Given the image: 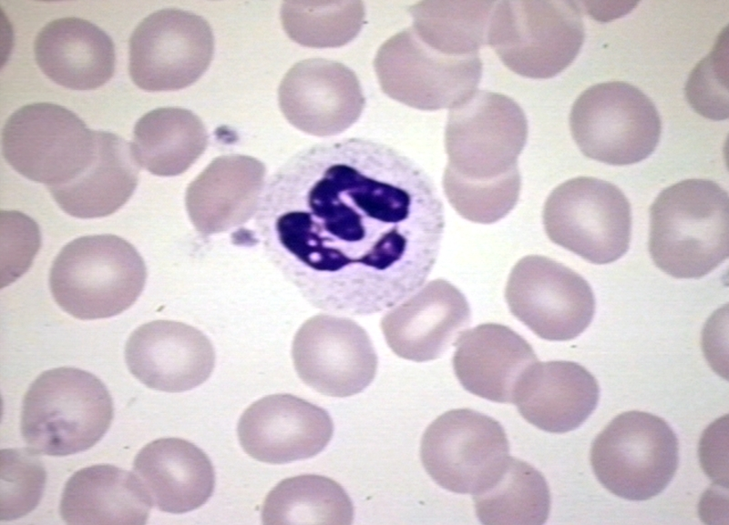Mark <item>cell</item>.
Wrapping results in <instances>:
<instances>
[{
	"mask_svg": "<svg viewBox=\"0 0 729 525\" xmlns=\"http://www.w3.org/2000/svg\"><path fill=\"white\" fill-rule=\"evenodd\" d=\"M263 524H341L353 522L354 506L334 480L314 474L282 480L261 509Z\"/></svg>",
	"mask_w": 729,
	"mask_h": 525,
	"instance_id": "83f0119b",
	"label": "cell"
},
{
	"mask_svg": "<svg viewBox=\"0 0 729 525\" xmlns=\"http://www.w3.org/2000/svg\"><path fill=\"white\" fill-rule=\"evenodd\" d=\"M375 70L384 93L414 108H453L471 96L480 81L479 56H454L424 43L412 27L378 49Z\"/></svg>",
	"mask_w": 729,
	"mask_h": 525,
	"instance_id": "8fae6325",
	"label": "cell"
},
{
	"mask_svg": "<svg viewBox=\"0 0 729 525\" xmlns=\"http://www.w3.org/2000/svg\"><path fill=\"white\" fill-rule=\"evenodd\" d=\"M679 460L678 439L662 419L643 411L623 412L595 439L590 463L599 481L630 500L660 494L673 480Z\"/></svg>",
	"mask_w": 729,
	"mask_h": 525,
	"instance_id": "52a82bcc",
	"label": "cell"
},
{
	"mask_svg": "<svg viewBox=\"0 0 729 525\" xmlns=\"http://www.w3.org/2000/svg\"><path fill=\"white\" fill-rule=\"evenodd\" d=\"M510 312L547 340H570L582 333L595 312L589 283L549 257L531 255L513 267L505 288Z\"/></svg>",
	"mask_w": 729,
	"mask_h": 525,
	"instance_id": "5bb4252c",
	"label": "cell"
},
{
	"mask_svg": "<svg viewBox=\"0 0 729 525\" xmlns=\"http://www.w3.org/2000/svg\"><path fill=\"white\" fill-rule=\"evenodd\" d=\"M281 19L289 37L302 45L338 47L359 33L364 7L360 1H289L282 5Z\"/></svg>",
	"mask_w": 729,
	"mask_h": 525,
	"instance_id": "4dcf8cb0",
	"label": "cell"
},
{
	"mask_svg": "<svg viewBox=\"0 0 729 525\" xmlns=\"http://www.w3.org/2000/svg\"><path fill=\"white\" fill-rule=\"evenodd\" d=\"M509 452L507 434L498 421L469 409H452L425 430L422 464L440 487L475 495L498 477Z\"/></svg>",
	"mask_w": 729,
	"mask_h": 525,
	"instance_id": "7c38bea8",
	"label": "cell"
},
{
	"mask_svg": "<svg viewBox=\"0 0 729 525\" xmlns=\"http://www.w3.org/2000/svg\"><path fill=\"white\" fill-rule=\"evenodd\" d=\"M481 523L540 525L550 510V492L543 475L526 461L508 456L498 477L473 495Z\"/></svg>",
	"mask_w": 729,
	"mask_h": 525,
	"instance_id": "f1b7e54d",
	"label": "cell"
},
{
	"mask_svg": "<svg viewBox=\"0 0 729 525\" xmlns=\"http://www.w3.org/2000/svg\"><path fill=\"white\" fill-rule=\"evenodd\" d=\"M208 136L201 120L190 110L160 107L138 120L131 144L139 167L161 177L185 172L203 153Z\"/></svg>",
	"mask_w": 729,
	"mask_h": 525,
	"instance_id": "4316f807",
	"label": "cell"
},
{
	"mask_svg": "<svg viewBox=\"0 0 729 525\" xmlns=\"http://www.w3.org/2000/svg\"><path fill=\"white\" fill-rule=\"evenodd\" d=\"M96 131L73 112L52 103L24 106L6 120L2 151L6 162L25 177L46 185H64L93 159Z\"/></svg>",
	"mask_w": 729,
	"mask_h": 525,
	"instance_id": "30bf717a",
	"label": "cell"
},
{
	"mask_svg": "<svg viewBox=\"0 0 729 525\" xmlns=\"http://www.w3.org/2000/svg\"><path fill=\"white\" fill-rule=\"evenodd\" d=\"M264 177L265 167L254 157L212 160L186 190V208L196 230L212 235L248 222L257 211Z\"/></svg>",
	"mask_w": 729,
	"mask_h": 525,
	"instance_id": "44dd1931",
	"label": "cell"
},
{
	"mask_svg": "<svg viewBox=\"0 0 729 525\" xmlns=\"http://www.w3.org/2000/svg\"><path fill=\"white\" fill-rule=\"evenodd\" d=\"M527 136L526 116L513 99L476 91L448 113L443 184L521 183L517 161Z\"/></svg>",
	"mask_w": 729,
	"mask_h": 525,
	"instance_id": "277c9868",
	"label": "cell"
},
{
	"mask_svg": "<svg viewBox=\"0 0 729 525\" xmlns=\"http://www.w3.org/2000/svg\"><path fill=\"white\" fill-rule=\"evenodd\" d=\"M131 374L150 389L181 392L205 382L215 365L210 339L199 329L172 320H155L136 328L125 347Z\"/></svg>",
	"mask_w": 729,
	"mask_h": 525,
	"instance_id": "ac0fdd59",
	"label": "cell"
},
{
	"mask_svg": "<svg viewBox=\"0 0 729 525\" xmlns=\"http://www.w3.org/2000/svg\"><path fill=\"white\" fill-rule=\"evenodd\" d=\"M649 251L677 278H699L729 256V197L714 181L685 179L663 189L651 209Z\"/></svg>",
	"mask_w": 729,
	"mask_h": 525,
	"instance_id": "7a4b0ae2",
	"label": "cell"
},
{
	"mask_svg": "<svg viewBox=\"0 0 729 525\" xmlns=\"http://www.w3.org/2000/svg\"><path fill=\"white\" fill-rule=\"evenodd\" d=\"M542 217L552 242L590 263H611L629 248L631 205L602 179L579 177L560 184L548 197Z\"/></svg>",
	"mask_w": 729,
	"mask_h": 525,
	"instance_id": "9c48e42d",
	"label": "cell"
},
{
	"mask_svg": "<svg viewBox=\"0 0 729 525\" xmlns=\"http://www.w3.org/2000/svg\"><path fill=\"white\" fill-rule=\"evenodd\" d=\"M454 346L453 369L463 388L498 403H514L523 376L538 361L527 340L498 323L464 330Z\"/></svg>",
	"mask_w": 729,
	"mask_h": 525,
	"instance_id": "ffe728a7",
	"label": "cell"
},
{
	"mask_svg": "<svg viewBox=\"0 0 729 525\" xmlns=\"http://www.w3.org/2000/svg\"><path fill=\"white\" fill-rule=\"evenodd\" d=\"M726 34L721 35L711 54L694 67L685 87L692 107L713 120L726 119L729 116Z\"/></svg>",
	"mask_w": 729,
	"mask_h": 525,
	"instance_id": "d6a6232c",
	"label": "cell"
},
{
	"mask_svg": "<svg viewBox=\"0 0 729 525\" xmlns=\"http://www.w3.org/2000/svg\"><path fill=\"white\" fill-rule=\"evenodd\" d=\"M152 503L137 474L98 464L81 469L69 478L62 493L60 514L68 524L143 525Z\"/></svg>",
	"mask_w": 729,
	"mask_h": 525,
	"instance_id": "d4e9b609",
	"label": "cell"
},
{
	"mask_svg": "<svg viewBox=\"0 0 729 525\" xmlns=\"http://www.w3.org/2000/svg\"><path fill=\"white\" fill-rule=\"evenodd\" d=\"M465 296L451 283L427 282L385 313L381 329L395 354L416 362L436 359L456 342L470 324Z\"/></svg>",
	"mask_w": 729,
	"mask_h": 525,
	"instance_id": "d6986e66",
	"label": "cell"
},
{
	"mask_svg": "<svg viewBox=\"0 0 729 525\" xmlns=\"http://www.w3.org/2000/svg\"><path fill=\"white\" fill-rule=\"evenodd\" d=\"M334 423L323 408L290 394L269 395L241 416L237 434L254 459L284 464L312 458L329 443Z\"/></svg>",
	"mask_w": 729,
	"mask_h": 525,
	"instance_id": "2e32d148",
	"label": "cell"
},
{
	"mask_svg": "<svg viewBox=\"0 0 729 525\" xmlns=\"http://www.w3.org/2000/svg\"><path fill=\"white\" fill-rule=\"evenodd\" d=\"M292 358L303 383L337 398L368 387L378 363L366 331L350 318L331 314L315 315L303 322L293 340Z\"/></svg>",
	"mask_w": 729,
	"mask_h": 525,
	"instance_id": "9a60e30c",
	"label": "cell"
},
{
	"mask_svg": "<svg viewBox=\"0 0 729 525\" xmlns=\"http://www.w3.org/2000/svg\"><path fill=\"white\" fill-rule=\"evenodd\" d=\"M278 96L285 118L318 136L344 131L364 106L355 74L341 63L320 58L295 64L282 80Z\"/></svg>",
	"mask_w": 729,
	"mask_h": 525,
	"instance_id": "e0dca14e",
	"label": "cell"
},
{
	"mask_svg": "<svg viewBox=\"0 0 729 525\" xmlns=\"http://www.w3.org/2000/svg\"><path fill=\"white\" fill-rule=\"evenodd\" d=\"M37 455L30 449L1 450V520L23 517L39 503L46 473Z\"/></svg>",
	"mask_w": 729,
	"mask_h": 525,
	"instance_id": "1f68e13d",
	"label": "cell"
},
{
	"mask_svg": "<svg viewBox=\"0 0 729 525\" xmlns=\"http://www.w3.org/2000/svg\"><path fill=\"white\" fill-rule=\"evenodd\" d=\"M214 38L201 16L180 9L156 11L133 31L128 72L146 91H175L197 81L209 67Z\"/></svg>",
	"mask_w": 729,
	"mask_h": 525,
	"instance_id": "4fadbf2b",
	"label": "cell"
},
{
	"mask_svg": "<svg viewBox=\"0 0 729 525\" xmlns=\"http://www.w3.org/2000/svg\"><path fill=\"white\" fill-rule=\"evenodd\" d=\"M133 469L159 510L185 513L208 501L215 486L209 457L193 443L164 438L148 443L137 454Z\"/></svg>",
	"mask_w": 729,
	"mask_h": 525,
	"instance_id": "cb8c5ba5",
	"label": "cell"
},
{
	"mask_svg": "<svg viewBox=\"0 0 729 525\" xmlns=\"http://www.w3.org/2000/svg\"><path fill=\"white\" fill-rule=\"evenodd\" d=\"M600 389L595 378L572 361H537L523 376L514 403L537 428L564 433L581 425L595 409Z\"/></svg>",
	"mask_w": 729,
	"mask_h": 525,
	"instance_id": "7402d4cb",
	"label": "cell"
},
{
	"mask_svg": "<svg viewBox=\"0 0 729 525\" xmlns=\"http://www.w3.org/2000/svg\"><path fill=\"white\" fill-rule=\"evenodd\" d=\"M112 398L95 375L77 368L41 373L25 394L20 429L37 454L67 456L87 450L113 419Z\"/></svg>",
	"mask_w": 729,
	"mask_h": 525,
	"instance_id": "3957f363",
	"label": "cell"
},
{
	"mask_svg": "<svg viewBox=\"0 0 729 525\" xmlns=\"http://www.w3.org/2000/svg\"><path fill=\"white\" fill-rule=\"evenodd\" d=\"M570 126L586 156L616 166L647 158L662 132L652 101L637 87L619 81L586 89L572 106Z\"/></svg>",
	"mask_w": 729,
	"mask_h": 525,
	"instance_id": "ba28073f",
	"label": "cell"
},
{
	"mask_svg": "<svg viewBox=\"0 0 729 525\" xmlns=\"http://www.w3.org/2000/svg\"><path fill=\"white\" fill-rule=\"evenodd\" d=\"M36 61L56 84L74 90L105 85L115 72V46L91 22L63 17L46 24L34 42Z\"/></svg>",
	"mask_w": 729,
	"mask_h": 525,
	"instance_id": "603a6c76",
	"label": "cell"
},
{
	"mask_svg": "<svg viewBox=\"0 0 729 525\" xmlns=\"http://www.w3.org/2000/svg\"><path fill=\"white\" fill-rule=\"evenodd\" d=\"M495 2H420L412 28L432 48L454 56L478 55Z\"/></svg>",
	"mask_w": 729,
	"mask_h": 525,
	"instance_id": "f546056e",
	"label": "cell"
},
{
	"mask_svg": "<svg viewBox=\"0 0 729 525\" xmlns=\"http://www.w3.org/2000/svg\"><path fill=\"white\" fill-rule=\"evenodd\" d=\"M444 227L443 203L420 167L354 138L282 167L263 188L251 235L311 306L364 316L422 287Z\"/></svg>",
	"mask_w": 729,
	"mask_h": 525,
	"instance_id": "6da1fadb",
	"label": "cell"
},
{
	"mask_svg": "<svg viewBox=\"0 0 729 525\" xmlns=\"http://www.w3.org/2000/svg\"><path fill=\"white\" fill-rule=\"evenodd\" d=\"M139 167L131 144L116 134L96 131V150L90 164L71 181L48 190L70 216L106 217L130 198L138 185Z\"/></svg>",
	"mask_w": 729,
	"mask_h": 525,
	"instance_id": "484cf974",
	"label": "cell"
},
{
	"mask_svg": "<svg viewBox=\"0 0 729 525\" xmlns=\"http://www.w3.org/2000/svg\"><path fill=\"white\" fill-rule=\"evenodd\" d=\"M146 278L144 260L130 243L115 235H93L61 249L50 268L49 287L64 311L79 319H97L131 307Z\"/></svg>",
	"mask_w": 729,
	"mask_h": 525,
	"instance_id": "5b68a950",
	"label": "cell"
},
{
	"mask_svg": "<svg viewBox=\"0 0 729 525\" xmlns=\"http://www.w3.org/2000/svg\"><path fill=\"white\" fill-rule=\"evenodd\" d=\"M584 41L572 1H503L488 21V43L513 72L549 78L568 67Z\"/></svg>",
	"mask_w": 729,
	"mask_h": 525,
	"instance_id": "8992f818",
	"label": "cell"
}]
</instances>
